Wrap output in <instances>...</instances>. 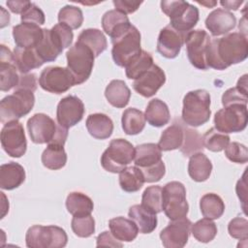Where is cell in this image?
<instances>
[{
	"label": "cell",
	"instance_id": "cell-53",
	"mask_svg": "<svg viewBox=\"0 0 248 248\" xmlns=\"http://www.w3.org/2000/svg\"><path fill=\"white\" fill-rule=\"evenodd\" d=\"M112 3L115 7V10L122 12L125 15L135 13L142 4V2L132 0H113Z\"/></svg>",
	"mask_w": 248,
	"mask_h": 248
},
{
	"label": "cell",
	"instance_id": "cell-28",
	"mask_svg": "<svg viewBox=\"0 0 248 248\" xmlns=\"http://www.w3.org/2000/svg\"><path fill=\"white\" fill-rule=\"evenodd\" d=\"M162 160V150L156 143H141L135 147V165L140 168L151 167Z\"/></svg>",
	"mask_w": 248,
	"mask_h": 248
},
{
	"label": "cell",
	"instance_id": "cell-19",
	"mask_svg": "<svg viewBox=\"0 0 248 248\" xmlns=\"http://www.w3.org/2000/svg\"><path fill=\"white\" fill-rule=\"evenodd\" d=\"M186 34L178 32L170 24L165 26L161 29L158 36L157 51L166 58H175L184 44Z\"/></svg>",
	"mask_w": 248,
	"mask_h": 248
},
{
	"label": "cell",
	"instance_id": "cell-36",
	"mask_svg": "<svg viewBox=\"0 0 248 248\" xmlns=\"http://www.w3.org/2000/svg\"><path fill=\"white\" fill-rule=\"evenodd\" d=\"M144 113L135 108H129L122 113V129L127 135H138L145 126Z\"/></svg>",
	"mask_w": 248,
	"mask_h": 248
},
{
	"label": "cell",
	"instance_id": "cell-23",
	"mask_svg": "<svg viewBox=\"0 0 248 248\" xmlns=\"http://www.w3.org/2000/svg\"><path fill=\"white\" fill-rule=\"evenodd\" d=\"M131 25L128 16L115 9L106 12L102 17V27L111 40L124 34Z\"/></svg>",
	"mask_w": 248,
	"mask_h": 248
},
{
	"label": "cell",
	"instance_id": "cell-11",
	"mask_svg": "<svg viewBox=\"0 0 248 248\" xmlns=\"http://www.w3.org/2000/svg\"><path fill=\"white\" fill-rule=\"evenodd\" d=\"M163 211L170 220L187 216L189 205L186 200L185 186L179 181H170L162 188Z\"/></svg>",
	"mask_w": 248,
	"mask_h": 248
},
{
	"label": "cell",
	"instance_id": "cell-54",
	"mask_svg": "<svg viewBox=\"0 0 248 248\" xmlns=\"http://www.w3.org/2000/svg\"><path fill=\"white\" fill-rule=\"evenodd\" d=\"M97 246H110V247H122L123 244L115 238L110 232H103L97 236Z\"/></svg>",
	"mask_w": 248,
	"mask_h": 248
},
{
	"label": "cell",
	"instance_id": "cell-18",
	"mask_svg": "<svg viewBox=\"0 0 248 248\" xmlns=\"http://www.w3.org/2000/svg\"><path fill=\"white\" fill-rule=\"evenodd\" d=\"M166 82L165 72L156 64H153L150 69L134 79L133 87L140 95L149 98L157 93V91Z\"/></svg>",
	"mask_w": 248,
	"mask_h": 248
},
{
	"label": "cell",
	"instance_id": "cell-50",
	"mask_svg": "<svg viewBox=\"0 0 248 248\" xmlns=\"http://www.w3.org/2000/svg\"><path fill=\"white\" fill-rule=\"evenodd\" d=\"M20 19L22 23L42 25L45 23L46 17L44 12L36 4L32 3L29 8L23 14H21Z\"/></svg>",
	"mask_w": 248,
	"mask_h": 248
},
{
	"label": "cell",
	"instance_id": "cell-22",
	"mask_svg": "<svg viewBox=\"0 0 248 248\" xmlns=\"http://www.w3.org/2000/svg\"><path fill=\"white\" fill-rule=\"evenodd\" d=\"M13 37L16 46L34 48L42 41L44 29L36 24L20 23L13 27Z\"/></svg>",
	"mask_w": 248,
	"mask_h": 248
},
{
	"label": "cell",
	"instance_id": "cell-24",
	"mask_svg": "<svg viewBox=\"0 0 248 248\" xmlns=\"http://www.w3.org/2000/svg\"><path fill=\"white\" fill-rule=\"evenodd\" d=\"M25 180L23 167L16 162L3 164L0 167V187L4 190H14Z\"/></svg>",
	"mask_w": 248,
	"mask_h": 248
},
{
	"label": "cell",
	"instance_id": "cell-4",
	"mask_svg": "<svg viewBox=\"0 0 248 248\" xmlns=\"http://www.w3.org/2000/svg\"><path fill=\"white\" fill-rule=\"evenodd\" d=\"M210 95L204 89L189 91L183 98L182 120L192 127L205 124L210 118Z\"/></svg>",
	"mask_w": 248,
	"mask_h": 248
},
{
	"label": "cell",
	"instance_id": "cell-29",
	"mask_svg": "<svg viewBox=\"0 0 248 248\" xmlns=\"http://www.w3.org/2000/svg\"><path fill=\"white\" fill-rule=\"evenodd\" d=\"M105 96L111 106L122 108L126 107L130 101L131 90L123 80L113 79L107 85Z\"/></svg>",
	"mask_w": 248,
	"mask_h": 248
},
{
	"label": "cell",
	"instance_id": "cell-41",
	"mask_svg": "<svg viewBox=\"0 0 248 248\" xmlns=\"http://www.w3.org/2000/svg\"><path fill=\"white\" fill-rule=\"evenodd\" d=\"M153 64L152 55L145 50H141L140 54L125 67L126 76L130 79H136L150 69Z\"/></svg>",
	"mask_w": 248,
	"mask_h": 248
},
{
	"label": "cell",
	"instance_id": "cell-13",
	"mask_svg": "<svg viewBox=\"0 0 248 248\" xmlns=\"http://www.w3.org/2000/svg\"><path fill=\"white\" fill-rule=\"evenodd\" d=\"M211 38L206 31L202 29L191 30L185 35L184 43L186 45L187 56L190 63L197 69L207 70L206 63L207 48Z\"/></svg>",
	"mask_w": 248,
	"mask_h": 248
},
{
	"label": "cell",
	"instance_id": "cell-43",
	"mask_svg": "<svg viewBox=\"0 0 248 248\" xmlns=\"http://www.w3.org/2000/svg\"><path fill=\"white\" fill-rule=\"evenodd\" d=\"M58 21L70 29H78L82 25V11L76 6L66 5L58 13Z\"/></svg>",
	"mask_w": 248,
	"mask_h": 248
},
{
	"label": "cell",
	"instance_id": "cell-38",
	"mask_svg": "<svg viewBox=\"0 0 248 248\" xmlns=\"http://www.w3.org/2000/svg\"><path fill=\"white\" fill-rule=\"evenodd\" d=\"M200 208L203 217L215 220L223 215L225 211V203L217 194L207 193L202 197L200 201Z\"/></svg>",
	"mask_w": 248,
	"mask_h": 248
},
{
	"label": "cell",
	"instance_id": "cell-49",
	"mask_svg": "<svg viewBox=\"0 0 248 248\" xmlns=\"http://www.w3.org/2000/svg\"><path fill=\"white\" fill-rule=\"evenodd\" d=\"M230 235L235 239L247 240L248 238V221L242 217H235L228 225Z\"/></svg>",
	"mask_w": 248,
	"mask_h": 248
},
{
	"label": "cell",
	"instance_id": "cell-35",
	"mask_svg": "<svg viewBox=\"0 0 248 248\" xmlns=\"http://www.w3.org/2000/svg\"><path fill=\"white\" fill-rule=\"evenodd\" d=\"M43 165L49 170H60L67 163V154L64 145L49 143L42 154Z\"/></svg>",
	"mask_w": 248,
	"mask_h": 248
},
{
	"label": "cell",
	"instance_id": "cell-16",
	"mask_svg": "<svg viewBox=\"0 0 248 248\" xmlns=\"http://www.w3.org/2000/svg\"><path fill=\"white\" fill-rule=\"evenodd\" d=\"M192 222L186 217L172 220L160 232L162 244L166 248H182L188 242Z\"/></svg>",
	"mask_w": 248,
	"mask_h": 248
},
{
	"label": "cell",
	"instance_id": "cell-1",
	"mask_svg": "<svg viewBox=\"0 0 248 248\" xmlns=\"http://www.w3.org/2000/svg\"><path fill=\"white\" fill-rule=\"evenodd\" d=\"M247 56V35L242 32H232L222 38L211 40L207 48L206 63L208 68L225 70L244 61Z\"/></svg>",
	"mask_w": 248,
	"mask_h": 248
},
{
	"label": "cell",
	"instance_id": "cell-55",
	"mask_svg": "<svg viewBox=\"0 0 248 248\" xmlns=\"http://www.w3.org/2000/svg\"><path fill=\"white\" fill-rule=\"evenodd\" d=\"M246 171H244L242 177L237 181L236 183V187H235V191L237 194L238 199L241 202V206L242 209L244 211V213L246 214V201H247V184H246Z\"/></svg>",
	"mask_w": 248,
	"mask_h": 248
},
{
	"label": "cell",
	"instance_id": "cell-45",
	"mask_svg": "<svg viewBox=\"0 0 248 248\" xmlns=\"http://www.w3.org/2000/svg\"><path fill=\"white\" fill-rule=\"evenodd\" d=\"M162 191V187L158 185L147 187L142 193L140 204L156 214L160 213L163 211Z\"/></svg>",
	"mask_w": 248,
	"mask_h": 248
},
{
	"label": "cell",
	"instance_id": "cell-46",
	"mask_svg": "<svg viewBox=\"0 0 248 248\" xmlns=\"http://www.w3.org/2000/svg\"><path fill=\"white\" fill-rule=\"evenodd\" d=\"M71 227L76 235L78 237H89L95 232V220L91 214L83 216H74Z\"/></svg>",
	"mask_w": 248,
	"mask_h": 248
},
{
	"label": "cell",
	"instance_id": "cell-15",
	"mask_svg": "<svg viewBox=\"0 0 248 248\" xmlns=\"http://www.w3.org/2000/svg\"><path fill=\"white\" fill-rule=\"evenodd\" d=\"M0 139L1 145L9 156L19 158L25 154L27 141L23 126L18 120L4 124Z\"/></svg>",
	"mask_w": 248,
	"mask_h": 248
},
{
	"label": "cell",
	"instance_id": "cell-9",
	"mask_svg": "<svg viewBox=\"0 0 248 248\" xmlns=\"http://www.w3.org/2000/svg\"><path fill=\"white\" fill-rule=\"evenodd\" d=\"M111 55L114 63L119 67H126L141 52L140 33L134 25L121 36L111 40Z\"/></svg>",
	"mask_w": 248,
	"mask_h": 248
},
{
	"label": "cell",
	"instance_id": "cell-31",
	"mask_svg": "<svg viewBox=\"0 0 248 248\" xmlns=\"http://www.w3.org/2000/svg\"><path fill=\"white\" fill-rule=\"evenodd\" d=\"M14 56L16 68L20 74H28L31 70L41 67L45 62L34 48H21L16 46Z\"/></svg>",
	"mask_w": 248,
	"mask_h": 248
},
{
	"label": "cell",
	"instance_id": "cell-39",
	"mask_svg": "<svg viewBox=\"0 0 248 248\" xmlns=\"http://www.w3.org/2000/svg\"><path fill=\"white\" fill-rule=\"evenodd\" d=\"M184 138L183 127L179 124H172L161 135L158 146L162 151H170L181 147Z\"/></svg>",
	"mask_w": 248,
	"mask_h": 248
},
{
	"label": "cell",
	"instance_id": "cell-44",
	"mask_svg": "<svg viewBox=\"0 0 248 248\" xmlns=\"http://www.w3.org/2000/svg\"><path fill=\"white\" fill-rule=\"evenodd\" d=\"M203 146L212 152H220L224 150L230 143V137L221 133L214 127L205 132L202 137Z\"/></svg>",
	"mask_w": 248,
	"mask_h": 248
},
{
	"label": "cell",
	"instance_id": "cell-12",
	"mask_svg": "<svg viewBox=\"0 0 248 248\" xmlns=\"http://www.w3.org/2000/svg\"><path fill=\"white\" fill-rule=\"evenodd\" d=\"M247 122V105L242 104H232L224 107L214 116V128L224 134L241 132L246 128Z\"/></svg>",
	"mask_w": 248,
	"mask_h": 248
},
{
	"label": "cell",
	"instance_id": "cell-34",
	"mask_svg": "<svg viewBox=\"0 0 248 248\" xmlns=\"http://www.w3.org/2000/svg\"><path fill=\"white\" fill-rule=\"evenodd\" d=\"M66 208L73 216L91 214L94 208L92 200L81 192H72L66 199Z\"/></svg>",
	"mask_w": 248,
	"mask_h": 248
},
{
	"label": "cell",
	"instance_id": "cell-3",
	"mask_svg": "<svg viewBox=\"0 0 248 248\" xmlns=\"http://www.w3.org/2000/svg\"><path fill=\"white\" fill-rule=\"evenodd\" d=\"M73 39L72 29L58 23L51 29L44 28V37L35 49L44 62H51L60 55L64 48L71 46Z\"/></svg>",
	"mask_w": 248,
	"mask_h": 248
},
{
	"label": "cell",
	"instance_id": "cell-30",
	"mask_svg": "<svg viewBox=\"0 0 248 248\" xmlns=\"http://www.w3.org/2000/svg\"><path fill=\"white\" fill-rule=\"evenodd\" d=\"M212 171V164L206 155L198 152L190 156L188 164V173L190 177L197 182L207 180Z\"/></svg>",
	"mask_w": 248,
	"mask_h": 248
},
{
	"label": "cell",
	"instance_id": "cell-6",
	"mask_svg": "<svg viewBox=\"0 0 248 248\" xmlns=\"http://www.w3.org/2000/svg\"><path fill=\"white\" fill-rule=\"evenodd\" d=\"M35 104V96L32 91L18 89L6 96L0 103V120L3 124L18 120L28 114Z\"/></svg>",
	"mask_w": 248,
	"mask_h": 248
},
{
	"label": "cell",
	"instance_id": "cell-58",
	"mask_svg": "<svg viewBox=\"0 0 248 248\" xmlns=\"http://www.w3.org/2000/svg\"><path fill=\"white\" fill-rule=\"evenodd\" d=\"M198 3L201 5H203L207 8H213L217 4L216 1H209V2L208 1H198Z\"/></svg>",
	"mask_w": 248,
	"mask_h": 248
},
{
	"label": "cell",
	"instance_id": "cell-14",
	"mask_svg": "<svg viewBox=\"0 0 248 248\" xmlns=\"http://www.w3.org/2000/svg\"><path fill=\"white\" fill-rule=\"evenodd\" d=\"M40 86L54 94L67 92L75 83V78L68 68L59 66H49L45 68L39 77Z\"/></svg>",
	"mask_w": 248,
	"mask_h": 248
},
{
	"label": "cell",
	"instance_id": "cell-21",
	"mask_svg": "<svg viewBox=\"0 0 248 248\" xmlns=\"http://www.w3.org/2000/svg\"><path fill=\"white\" fill-rule=\"evenodd\" d=\"M235 16L221 8L212 11L205 19V27L214 37L228 34L235 27Z\"/></svg>",
	"mask_w": 248,
	"mask_h": 248
},
{
	"label": "cell",
	"instance_id": "cell-10",
	"mask_svg": "<svg viewBox=\"0 0 248 248\" xmlns=\"http://www.w3.org/2000/svg\"><path fill=\"white\" fill-rule=\"evenodd\" d=\"M67 68L75 78L76 84H81L90 77L95 55L92 50L85 45L77 41L66 52Z\"/></svg>",
	"mask_w": 248,
	"mask_h": 248
},
{
	"label": "cell",
	"instance_id": "cell-33",
	"mask_svg": "<svg viewBox=\"0 0 248 248\" xmlns=\"http://www.w3.org/2000/svg\"><path fill=\"white\" fill-rule=\"evenodd\" d=\"M78 42L88 46L95 57H98L102 52L107 49L108 42L104 33L96 28H88L81 31L78 35Z\"/></svg>",
	"mask_w": 248,
	"mask_h": 248
},
{
	"label": "cell",
	"instance_id": "cell-27",
	"mask_svg": "<svg viewBox=\"0 0 248 248\" xmlns=\"http://www.w3.org/2000/svg\"><path fill=\"white\" fill-rule=\"evenodd\" d=\"M108 227L112 235L120 241L131 242L139 233L137 224L132 220L122 216L112 218L108 222Z\"/></svg>",
	"mask_w": 248,
	"mask_h": 248
},
{
	"label": "cell",
	"instance_id": "cell-5",
	"mask_svg": "<svg viewBox=\"0 0 248 248\" xmlns=\"http://www.w3.org/2000/svg\"><path fill=\"white\" fill-rule=\"evenodd\" d=\"M161 9L170 17V25L183 34L190 32L199 21L198 8L186 1H162Z\"/></svg>",
	"mask_w": 248,
	"mask_h": 248
},
{
	"label": "cell",
	"instance_id": "cell-20",
	"mask_svg": "<svg viewBox=\"0 0 248 248\" xmlns=\"http://www.w3.org/2000/svg\"><path fill=\"white\" fill-rule=\"evenodd\" d=\"M15 62L14 53L4 45H1L0 52V88L1 91H9L16 88L19 80V75Z\"/></svg>",
	"mask_w": 248,
	"mask_h": 248
},
{
	"label": "cell",
	"instance_id": "cell-2",
	"mask_svg": "<svg viewBox=\"0 0 248 248\" xmlns=\"http://www.w3.org/2000/svg\"><path fill=\"white\" fill-rule=\"evenodd\" d=\"M27 130L34 143H55L64 145L68 138V129L56 123L45 113H36L27 121Z\"/></svg>",
	"mask_w": 248,
	"mask_h": 248
},
{
	"label": "cell",
	"instance_id": "cell-8",
	"mask_svg": "<svg viewBox=\"0 0 248 248\" xmlns=\"http://www.w3.org/2000/svg\"><path fill=\"white\" fill-rule=\"evenodd\" d=\"M26 246L29 248H62L68 242V236L58 226L34 225L25 235Z\"/></svg>",
	"mask_w": 248,
	"mask_h": 248
},
{
	"label": "cell",
	"instance_id": "cell-7",
	"mask_svg": "<svg viewBox=\"0 0 248 248\" xmlns=\"http://www.w3.org/2000/svg\"><path fill=\"white\" fill-rule=\"evenodd\" d=\"M135 158V147L124 139H115L101 156V165L107 171L119 173Z\"/></svg>",
	"mask_w": 248,
	"mask_h": 248
},
{
	"label": "cell",
	"instance_id": "cell-37",
	"mask_svg": "<svg viewBox=\"0 0 248 248\" xmlns=\"http://www.w3.org/2000/svg\"><path fill=\"white\" fill-rule=\"evenodd\" d=\"M144 182L143 174L137 166L125 168L119 172V185L125 192H137L143 186Z\"/></svg>",
	"mask_w": 248,
	"mask_h": 248
},
{
	"label": "cell",
	"instance_id": "cell-25",
	"mask_svg": "<svg viewBox=\"0 0 248 248\" xmlns=\"http://www.w3.org/2000/svg\"><path fill=\"white\" fill-rule=\"evenodd\" d=\"M128 215L138 226L141 233H150L157 227L156 213L144 207L142 204H135L129 208Z\"/></svg>",
	"mask_w": 248,
	"mask_h": 248
},
{
	"label": "cell",
	"instance_id": "cell-42",
	"mask_svg": "<svg viewBox=\"0 0 248 248\" xmlns=\"http://www.w3.org/2000/svg\"><path fill=\"white\" fill-rule=\"evenodd\" d=\"M183 131L184 138L180 150L184 156L190 157L195 153L202 152L204 146L202 137L199 134V132L191 128H183Z\"/></svg>",
	"mask_w": 248,
	"mask_h": 248
},
{
	"label": "cell",
	"instance_id": "cell-32",
	"mask_svg": "<svg viewBox=\"0 0 248 248\" xmlns=\"http://www.w3.org/2000/svg\"><path fill=\"white\" fill-rule=\"evenodd\" d=\"M145 120L153 127H163L168 124L170 119V109L165 102L160 99H152L149 101L145 108Z\"/></svg>",
	"mask_w": 248,
	"mask_h": 248
},
{
	"label": "cell",
	"instance_id": "cell-48",
	"mask_svg": "<svg viewBox=\"0 0 248 248\" xmlns=\"http://www.w3.org/2000/svg\"><path fill=\"white\" fill-rule=\"evenodd\" d=\"M247 90H244L238 86L229 88L222 95V104L224 107H228L232 104L247 105Z\"/></svg>",
	"mask_w": 248,
	"mask_h": 248
},
{
	"label": "cell",
	"instance_id": "cell-56",
	"mask_svg": "<svg viewBox=\"0 0 248 248\" xmlns=\"http://www.w3.org/2000/svg\"><path fill=\"white\" fill-rule=\"evenodd\" d=\"M32 3L29 1H21V0H13L7 1V6L11 10V12L15 14H23Z\"/></svg>",
	"mask_w": 248,
	"mask_h": 248
},
{
	"label": "cell",
	"instance_id": "cell-51",
	"mask_svg": "<svg viewBox=\"0 0 248 248\" xmlns=\"http://www.w3.org/2000/svg\"><path fill=\"white\" fill-rule=\"evenodd\" d=\"M140 170H141V172L143 174L144 181L148 182V183L157 182V181L161 180V178L166 173V167H165L163 160H161L160 162H158L157 164H155L151 167L143 168V169H140Z\"/></svg>",
	"mask_w": 248,
	"mask_h": 248
},
{
	"label": "cell",
	"instance_id": "cell-47",
	"mask_svg": "<svg viewBox=\"0 0 248 248\" xmlns=\"http://www.w3.org/2000/svg\"><path fill=\"white\" fill-rule=\"evenodd\" d=\"M224 150L226 157L233 163L245 164L248 161V150L242 143L236 141L230 142Z\"/></svg>",
	"mask_w": 248,
	"mask_h": 248
},
{
	"label": "cell",
	"instance_id": "cell-26",
	"mask_svg": "<svg viewBox=\"0 0 248 248\" xmlns=\"http://www.w3.org/2000/svg\"><path fill=\"white\" fill-rule=\"evenodd\" d=\"M88 133L97 140H106L113 132L112 120L104 113H93L88 115L85 122Z\"/></svg>",
	"mask_w": 248,
	"mask_h": 248
},
{
	"label": "cell",
	"instance_id": "cell-40",
	"mask_svg": "<svg viewBox=\"0 0 248 248\" xmlns=\"http://www.w3.org/2000/svg\"><path fill=\"white\" fill-rule=\"evenodd\" d=\"M216 224L208 218H203L192 224L191 232L193 236L200 242L208 243L213 240L217 234Z\"/></svg>",
	"mask_w": 248,
	"mask_h": 248
},
{
	"label": "cell",
	"instance_id": "cell-57",
	"mask_svg": "<svg viewBox=\"0 0 248 248\" xmlns=\"http://www.w3.org/2000/svg\"><path fill=\"white\" fill-rule=\"evenodd\" d=\"M242 3H243V1H241V0L240 1H221L220 2V4L226 9V11L227 10H229V11H232V10L236 11Z\"/></svg>",
	"mask_w": 248,
	"mask_h": 248
},
{
	"label": "cell",
	"instance_id": "cell-17",
	"mask_svg": "<svg viewBox=\"0 0 248 248\" xmlns=\"http://www.w3.org/2000/svg\"><path fill=\"white\" fill-rule=\"evenodd\" d=\"M84 114L82 101L74 95L67 96L60 100L56 108L57 123L69 129L81 121Z\"/></svg>",
	"mask_w": 248,
	"mask_h": 248
},
{
	"label": "cell",
	"instance_id": "cell-52",
	"mask_svg": "<svg viewBox=\"0 0 248 248\" xmlns=\"http://www.w3.org/2000/svg\"><path fill=\"white\" fill-rule=\"evenodd\" d=\"M24 89L34 92L37 89V78L35 74H19V80L15 90Z\"/></svg>",
	"mask_w": 248,
	"mask_h": 248
}]
</instances>
